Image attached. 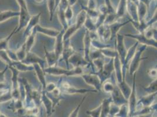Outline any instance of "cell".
<instances>
[{
	"label": "cell",
	"instance_id": "cell-1",
	"mask_svg": "<svg viewBox=\"0 0 157 117\" xmlns=\"http://www.w3.org/2000/svg\"><path fill=\"white\" fill-rule=\"evenodd\" d=\"M44 72L45 73H48L53 76L64 75L66 76H74L78 75H82L83 74V69L80 67H75L72 69H65L56 65L48 67V68H45Z\"/></svg>",
	"mask_w": 157,
	"mask_h": 117
},
{
	"label": "cell",
	"instance_id": "cell-2",
	"mask_svg": "<svg viewBox=\"0 0 157 117\" xmlns=\"http://www.w3.org/2000/svg\"><path fill=\"white\" fill-rule=\"evenodd\" d=\"M147 47V46L143 45L137 49L133 58L129 63V73L130 75H133L136 73L140 66L141 62L147 58H142V54L145 51Z\"/></svg>",
	"mask_w": 157,
	"mask_h": 117
},
{
	"label": "cell",
	"instance_id": "cell-3",
	"mask_svg": "<svg viewBox=\"0 0 157 117\" xmlns=\"http://www.w3.org/2000/svg\"><path fill=\"white\" fill-rule=\"evenodd\" d=\"M124 38V35L120 34L119 32L118 33L115 42V49L117 52L118 56L121 63L122 67L124 65L125 58L127 51L125 46Z\"/></svg>",
	"mask_w": 157,
	"mask_h": 117
},
{
	"label": "cell",
	"instance_id": "cell-4",
	"mask_svg": "<svg viewBox=\"0 0 157 117\" xmlns=\"http://www.w3.org/2000/svg\"><path fill=\"white\" fill-rule=\"evenodd\" d=\"M114 71V58H110L109 62L105 63L103 69L97 73H93L98 75L100 79L101 83L107 81L111 77V74Z\"/></svg>",
	"mask_w": 157,
	"mask_h": 117
},
{
	"label": "cell",
	"instance_id": "cell-5",
	"mask_svg": "<svg viewBox=\"0 0 157 117\" xmlns=\"http://www.w3.org/2000/svg\"><path fill=\"white\" fill-rule=\"evenodd\" d=\"M133 77V83L131 87V94L128 98V106L129 110V115L132 116V114L136 112V108L137 107V97H136V73H134Z\"/></svg>",
	"mask_w": 157,
	"mask_h": 117
},
{
	"label": "cell",
	"instance_id": "cell-6",
	"mask_svg": "<svg viewBox=\"0 0 157 117\" xmlns=\"http://www.w3.org/2000/svg\"><path fill=\"white\" fill-rule=\"evenodd\" d=\"M124 36L130 37L132 39H136L139 43H141L143 45H145L147 46H152L155 49H157V40L153 39H148L144 33H138V34H129L127 33L124 35Z\"/></svg>",
	"mask_w": 157,
	"mask_h": 117
},
{
	"label": "cell",
	"instance_id": "cell-7",
	"mask_svg": "<svg viewBox=\"0 0 157 117\" xmlns=\"http://www.w3.org/2000/svg\"><path fill=\"white\" fill-rule=\"evenodd\" d=\"M61 92L67 94H84L87 92H98V91L95 89H76L75 87L71 86L68 83L63 82L62 83V87H59Z\"/></svg>",
	"mask_w": 157,
	"mask_h": 117
},
{
	"label": "cell",
	"instance_id": "cell-8",
	"mask_svg": "<svg viewBox=\"0 0 157 117\" xmlns=\"http://www.w3.org/2000/svg\"><path fill=\"white\" fill-rule=\"evenodd\" d=\"M82 78L84 80L86 83L94 88L98 91H100L101 89L102 83L98 76L94 74H83L81 75Z\"/></svg>",
	"mask_w": 157,
	"mask_h": 117
},
{
	"label": "cell",
	"instance_id": "cell-9",
	"mask_svg": "<svg viewBox=\"0 0 157 117\" xmlns=\"http://www.w3.org/2000/svg\"><path fill=\"white\" fill-rule=\"evenodd\" d=\"M21 62L27 65L38 64L44 70L45 69V65L46 63L45 59L40 58L39 56L31 52H27L25 58Z\"/></svg>",
	"mask_w": 157,
	"mask_h": 117
},
{
	"label": "cell",
	"instance_id": "cell-10",
	"mask_svg": "<svg viewBox=\"0 0 157 117\" xmlns=\"http://www.w3.org/2000/svg\"><path fill=\"white\" fill-rule=\"evenodd\" d=\"M111 98L114 104L120 106L123 104H127L128 101L125 98L117 85H115L114 90L111 92Z\"/></svg>",
	"mask_w": 157,
	"mask_h": 117
},
{
	"label": "cell",
	"instance_id": "cell-11",
	"mask_svg": "<svg viewBox=\"0 0 157 117\" xmlns=\"http://www.w3.org/2000/svg\"><path fill=\"white\" fill-rule=\"evenodd\" d=\"M64 29L60 31L59 35L56 37L55 43V49H54V52L56 56V58L59 60V58H60L61 55L63 51L64 48V42L63 40V36L65 32Z\"/></svg>",
	"mask_w": 157,
	"mask_h": 117
},
{
	"label": "cell",
	"instance_id": "cell-12",
	"mask_svg": "<svg viewBox=\"0 0 157 117\" xmlns=\"http://www.w3.org/2000/svg\"><path fill=\"white\" fill-rule=\"evenodd\" d=\"M68 63L69 65H72L73 68L78 67H82V66L87 65L89 63L84 58L83 56H82L79 53L76 52L69 58Z\"/></svg>",
	"mask_w": 157,
	"mask_h": 117
},
{
	"label": "cell",
	"instance_id": "cell-13",
	"mask_svg": "<svg viewBox=\"0 0 157 117\" xmlns=\"http://www.w3.org/2000/svg\"><path fill=\"white\" fill-rule=\"evenodd\" d=\"M83 44H84V58L88 63H90L89 58V53L91 50V38L90 36V32L86 29L85 34L83 39Z\"/></svg>",
	"mask_w": 157,
	"mask_h": 117
},
{
	"label": "cell",
	"instance_id": "cell-14",
	"mask_svg": "<svg viewBox=\"0 0 157 117\" xmlns=\"http://www.w3.org/2000/svg\"><path fill=\"white\" fill-rule=\"evenodd\" d=\"M114 72L116 74V83H120L123 80L125 79L123 78V72H122V65L118 55L114 58Z\"/></svg>",
	"mask_w": 157,
	"mask_h": 117
},
{
	"label": "cell",
	"instance_id": "cell-15",
	"mask_svg": "<svg viewBox=\"0 0 157 117\" xmlns=\"http://www.w3.org/2000/svg\"><path fill=\"white\" fill-rule=\"evenodd\" d=\"M40 15H41V13H39L35 15H33L31 17L28 25L25 27V31L24 33V36H28L30 33L31 32V31L34 29V28L38 24L40 18Z\"/></svg>",
	"mask_w": 157,
	"mask_h": 117
},
{
	"label": "cell",
	"instance_id": "cell-16",
	"mask_svg": "<svg viewBox=\"0 0 157 117\" xmlns=\"http://www.w3.org/2000/svg\"><path fill=\"white\" fill-rule=\"evenodd\" d=\"M35 29H36V32L40 33H42L49 37L54 38H56V37L60 32V31H58L56 29L42 27L39 24H38L36 26H35Z\"/></svg>",
	"mask_w": 157,
	"mask_h": 117
},
{
	"label": "cell",
	"instance_id": "cell-17",
	"mask_svg": "<svg viewBox=\"0 0 157 117\" xmlns=\"http://www.w3.org/2000/svg\"><path fill=\"white\" fill-rule=\"evenodd\" d=\"M129 22H130V20L124 22H118V21H116L111 25H108L111 32L110 40L113 41V39H116L117 34L119 32V31L121 29V28Z\"/></svg>",
	"mask_w": 157,
	"mask_h": 117
},
{
	"label": "cell",
	"instance_id": "cell-18",
	"mask_svg": "<svg viewBox=\"0 0 157 117\" xmlns=\"http://www.w3.org/2000/svg\"><path fill=\"white\" fill-rule=\"evenodd\" d=\"M127 11L131 18V20L136 22H139L137 4L129 0H127Z\"/></svg>",
	"mask_w": 157,
	"mask_h": 117
},
{
	"label": "cell",
	"instance_id": "cell-19",
	"mask_svg": "<svg viewBox=\"0 0 157 117\" xmlns=\"http://www.w3.org/2000/svg\"><path fill=\"white\" fill-rule=\"evenodd\" d=\"M69 43V42L67 43L68 45H67L66 43L64 42L63 51L61 55V56H60V58H62V59L65 61L67 69H69V65L68 63V60L71 57V56H72L75 53V51L73 49V48L72 47V46Z\"/></svg>",
	"mask_w": 157,
	"mask_h": 117
},
{
	"label": "cell",
	"instance_id": "cell-20",
	"mask_svg": "<svg viewBox=\"0 0 157 117\" xmlns=\"http://www.w3.org/2000/svg\"><path fill=\"white\" fill-rule=\"evenodd\" d=\"M33 66L36 72V74L37 75L38 80L42 85L43 90H45L46 87V83L45 76V73L44 72V70L38 64H34Z\"/></svg>",
	"mask_w": 157,
	"mask_h": 117
},
{
	"label": "cell",
	"instance_id": "cell-21",
	"mask_svg": "<svg viewBox=\"0 0 157 117\" xmlns=\"http://www.w3.org/2000/svg\"><path fill=\"white\" fill-rule=\"evenodd\" d=\"M36 34V31L35 27L34 29L31 31V32L28 35L26 42L25 43L26 52H31V50L33 48V46L35 44V42Z\"/></svg>",
	"mask_w": 157,
	"mask_h": 117
},
{
	"label": "cell",
	"instance_id": "cell-22",
	"mask_svg": "<svg viewBox=\"0 0 157 117\" xmlns=\"http://www.w3.org/2000/svg\"><path fill=\"white\" fill-rule=\"evenodd\" d=\"M116 85H117L125 98L128 101V98L131 94V87L126 83L125 80H123L120 83H116Z\"/></svg>",
	"mask_w": 157,
	"mask_h": 117
},
{
	"label": "cell",
	"instance_id": "cell-23",
	"mask_svg": "<svg viewBox=\"0 0 157 117\" xmlns=\"http://www.w3.org/2000/svg\"><path fill=\"white\" fill-rule=\"evenodd\" d=\"M156 97H157V92L148 94L147 96L141 98L139 100V101L137 103V104L141 103L144 107H150L152 104V103L154 102V101L155 100Z\"/></svg>",
	"mask_w": 157,
	"mask_h": 117
},
{
	"label": "cell",
	"instance_id": "cell-24",
	"mask_svg": "<svg viewBox=\"0 0 157 117\" xmlns=\"http://www.w3.org/2000/svg\"><path fill=\"white\" fill-rule=\"evenodd\" d=\"M45 57H46V63H48V67H51L53 66L56 65V63L58 62V60L56 58V56L53 52H49L47 51L45 47Z\"/></svg>",
	"mask_w": 157,
	"mask_h": 117
},
{
	"label": "cell",
	"instance_id": "cell-25",
	"mask_svg": "<svg viewBox=\"0 0 157 117\" xmlns=\"http://www.w3.org/2000/svg\"><path fill=\"white\" fill-rule=\"evenodd\" d=\"M78 31V29L77 28L75 24H73L72 25H69L67 27V28L65 31V32L63 36V42H68L70 41V39L73 35H74L75 33Z\"/></svg>",
	"mask_w": 157,
	"mask_h": 117
},
{
	"label": "cell",
	"instance_id": "cell-26",
	"mask_svg": "<svg viewBox=\"0 0 157 117\" xmlns=\"http://www.w3.org/2000/svg\"><path fill=\"white\" fill-rule=\"evenodd\" d=\"M41 98L42 99L43 103H44V105L45 106L48 114H51V113L52 111V109L53 108L52 101H51V100L48 97L45 90H43Z\"/></svg>",
	"mask_w": 157,
	"mask_h": 117
},
{
	"label": "cell",
	"instance_id": "cell-27",
	"mask_svg": "<svg viewBox=\"0 0 157 117\" xmlns=\"http://www.w3.org/2000/svg\"><path fill=\"white\" fill-rule=\"evenodd\" d=\"M87 16V15L86 13V12L83 9H82V11H80L78 14V15L76 18V22L75 24L77 27V28L78 29V30L82 26L84 25Z\"/></svg>",
	"mask_w": 157,
	"mask_h": 117
},
{
	"label": "cell",
	"instance_id": "cell-28",
	"mask_svg": "<svg viewBox=\"0 0 157 117\" xmlns=\"http://www.w3.org/2000/svg\"><path fill=\"white\" fill-rule=\"evenodd\" d=\"M127 10V0H120L118 5L117 9L116 11V14L118 19L122 18Z\"/></svg>",
	"mask_w": 157,
	"mask_h": 117
},
{
	"label": "cell",
	"instance_id": "cell-29",
	"mask_svg": "<svg viewBox=\"0 0 157 117\" xmlns=\"http://www.w3.org/2000/svg\"><path fill=\"white\" fill-rule=\"evenodd\" d=\"M19 15L20 13L14 12L10 10L0 12V23L11 18V17L15 16H19Z\"/></svg>",
	"mask_w": 157,
	"mask_h": 117
},
{
	"label": "cell",
	"instance_id": "cell-30",
	"mask_svg": "<svg viewBox=\"0 0 157 117\" xmlns=\"http://www.w3.org/2000/svg\"><path fill=\"white\" fill-rule=\"evenodd\" d=\"M101 55L105 57L109 58H114L118 55L116 49L105 48L100 50Z\"/></svg>",
	"mask_w": 157,
	"mask_h": 117
},
{
	"label": "cell",
	"instance_id": "cell-31",
	"mask_svg": "<svg viewBox=\"0 0 157 117\" xmlns=\"http://www.w3.org/2000/svg\"><path fill=\"white\" fill-rule=\"evenodd\" d=\"M157 78L154 79L152 82H151L147 87H143L144 91L147 94H151L155 92H157Z\"/></svg>",
	"mask_w": 157,
	"mask_h": 117
},
{
	"label": "cell",
	"instance_id": "cell-32",
	"mask_svg": "<svg viewBox=\"0 0 157 117\" xmlns=\"http://www.w3.org/2000/svg\"><path fill=\"white\" fill-rule=\"evenodd\" d=\"M84 25L85 26L86 29L89 32H96L97 27L95 23L88 16H87Z\"/></svg>",
	"mask_w": 157,
	"mask_h": 117
},
{
	"label": "cell",
	"instance_id": "cell-33",
	"mask_svg": "<svg viewBox=\"0 0 157 117\" xmlns=\"http://www.w3.org/2000/svg\"><path fill=\"white\" fill-rule=\"evenodd\" d=\"M115 85H114L111 81H105L101 86V89H103V91L107 93H110L114 90Z\"/></svg>",
	"mask_w": 157,
	"mask_h": 117
},
{
	"label": "cell",
	"instance_id": "cell-34",
	"mask_svg": "<svg viewBox=\"0 0 157 117\" xmlns=\"http://www.w3.org/2000/svg\"><path fill=\"white\" fill-rule=\"evenodd\" d=\"M48 8L50 14V21H51L52 19L53 13L56 10L55 8V0H47Z\"/></svg>",
	"mask_w": 157,
	"mask_h": 117
},
{
	"label": "cell",
	"instance_id": "cell-35",
	"mask_svg": "<svg viewBox=\"0 0 157 117\" xmlns=\"http://www.w3.org/2000/svg\"><path fill=\"white\" fill-rule=\"evenodd\" d=\"M65 19L68 24V25H70V21L73 17V12L72 10V7L69 6H68L66 8V9L65 11Z\"/></svg>",
	"mask_w": 157,
	"mask_h": 117
},
{
	"label": "cell",
	"instance_id": "cell-36",
	"mask_svg": "<svg viewBox=\"0 0 157 117\" xmlns=\"http://www.w3.org/2000/svg\"><path fill=\"white\" fill-rule=\"evenodd\" d=\"M101 107L102 105L101 104L100 105H98L96 108L93 110L88 111L86 112V113L92 117H100Z\"/></svg>",
	"mask_w": 157,
	"mask_h": 117
},
{
	"label": "cell",
	"instance_id": "cell-37",
	"mask_svg": "<svg viewBox=\"0 0 157 117\" xmlns=\"http://www.w3.org/2000/svg\"><path fill=\"white\" fill-rule=\"evenodd\" d=\"M92 62L93 63L92 64H93L95 66V67L98 69V72L100 71L103 69V66L105 63V60L101 58L93 60L92 61Z\"/></svg>",
	"mask_w": 157,
	"mask_h": 117
},
{
	"label": "cell",
	"instance_id": "cell-38",
	"mask_svg": "<svg viewBox=\"0 0 157 117\" xmlns=\"http://www.w3.org/2000/svg\"><path fill=\"white\" fill-rule=\"evenodd\" d=\"M105 6L107 9V13L108 14H114L116 13V10L114 9V7L111 4L110 0H105Z\"/></svg>",
	"mask_w": 157,
	"mask_h": 117
},
{
	"label": "cell",
	"instance_id": "cell-39",
	"mask_svg": "<svg viewBox=\"0 0 157 117\" xmlns=\"http://www.w3.org/2000/svg\"><path fill=\"white\" fill-rule=\"evenodd\" d=\"M86 98V96H85L83 98V100H82V101H81V103H80V104H78V107H76V108L74 110L72 111V113L71 114V115H69V117H78V112H79V110H80V107H81V105H82V104L83 103V102H84V101H85V98Z\"/></svg>",
	"mask_w": 157,
	"mask_h": 117
},
{
	"label": "cell",
	"instance_id": "cell-40",
	"mask_svg": "<svg viewBox=\"0 0 157 117\" xmlns=\"http://www.w3.org/2000/svg\"><path fill=\"white\" fill-rule=\"evenodd\" d=\"M86 7L90 9H96L97 2L96 0H88L87 6Z\"/></svg>",
	"mask_w": 157,
	"mask_h": 117
},
{
	"label": "cell",
	"instance_id": "cell-41",
	"mask_svg": "<svg viewBox=\"0 0 157 117\" xmlns=\"http://www.w3.org/2000/svg\"><path fill=\"white\" fill-rule=\"evenodd\" d=\"M56 85H55L54 83H50L49 84H46V87L45 91H46L47 92H51L52 91H53L56 88Z\"/></svg>",
	"mask_w": 157,
	"mask_h": 117
},
{
	"label": "cell",
	"instance_id": "cell-42",
	"mask_svg": "<svg viewBox=\"0 0 157 117\" xmlns=\"http://www.w3.org/2000/svg\"><path fill=\"white\" fill-rule=\"evenodd\" d=\"M148 74L151 77H153L154 79H156L157 78V68L151 69L148 70Z\"/></svg>",
	"mask_w": 157,
	"mask_h": 117
},
{
	"label": "cell",
	"instance_id": "cell-43",
	"mask_svg": "<svg viewBox=\"0 0 157 117\" xmlns=\"http://www.w3.org/2000/svg\"><path fill=\"white\" fill-rule=\"evenodd\" d=\"M55 8H56V9L58 8V7L59 3H60L61 0H55Z\"/></svg>",
	"mask_w": 157,
	"mask_h": 117
},
{
	"label": "cell",
	"instance_id": "cell-44",
	"mask_svg": "<svg viewBox=\"0 0 157 117\" xmlns=\"http://www.w3.org/2000/svg\"><path fill=\"white\" fill-rule=\"evenodd\" d=\"M36 2H38V3H40V2H42L44 0H35Z\"/></svg>",
	"mask_w": 157,
	"mask_h": 117
},
{
	"label": "cell",
	"instance_id": "cell-45",
	"mask_svg": "<svg viewBox=\"0 0 157 117\" xmlns=\"http://www.w3.org/2000/svg\"><path fill=\"white\" fill-rule=\"evenodd\" d=\"M84 1H88V0H84Z\"/></svg>",
	"mask_w": 157,
	"mask_h": 117
},
{
	"label": "cell",
	"instance_id": "cell-46",
	"mask_svg": "<svg viewBox=\"0 0 157 117\" xmlns=\"http://www.w3.org/2000/svg\"><path fill=\"white\" fill-rule=\"evenodd\" d=\"M0 12H1V11H0Z\"/></svg>",
	"mask_w": 157,
	"mask_h": 117
}]
</instances>
